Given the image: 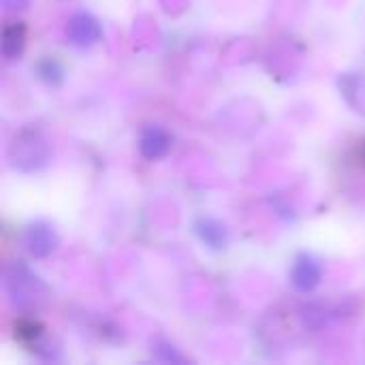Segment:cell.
Masks as SVG:
<instances>
[{
	"label": "cell",
	"instance_id": "9",
	"mask_svg": "<svg viewBox=\"0 0 365 365\" xmlns=\"http://www.w3.org/2000/svg\"><path fill=\"white\" fill-rule=\"evenodd\" d=\"M17 336L28 342H38L43 338V325L36 321H21L17 325Z\"/></svg>",
	"mask_w": 365,
	"mask_h": 365
},
{
	"label": "cell",
	"instance_id": "1",
	"mask_svg": "<svg viewBox=\"0 0 365 365\" xmlns=\"http://www.w3.org/2000/svg\"><path fill=\"white\" fill-rule=\"evenodd\" d=\"M9 158H11V165L19 171H38L49 160L47 139L36 128H24L11 141Z\"/></svg>",
	"mask_w": 365,
	"mask_h": 365
},
{
	"label": "cell",
	"instance_id": "3",
	"mask_svg": "<svg viewBox=\"0 0 365 365\" xmlns=\"http://www.w3.org/2000/svg\"><path fill=\"white\" fill-rule=\"evenodd\" d=\"M321 265L314 257L310 255H299L295 259V265H293V272H291V282L297 291L302 293H308L312 291L319 282H321Z\"/></svg>",
	"mask_w": 365,
	"mask_h": 365
},
{
	"label": "cell",
	"instance_id": "4",
	"mask_svg": "<svg viewBox=\"0 0 365 365\" xmlns=\"http://www.w3.org/2000/svg\"><path fill=\"white\" fill-rule=\"evenodd\" d=\"M139 150L148 160H158L171 150V135L160 126H145L139 139Z\"/></svg>",
	"mask_w": 365,
	"mask_h": 365
},
{
	"label": "cell",
	"instance_id": "7",
	"mask_svg": "<svg viewBox=\"0 0 365 365\" xmlns=\"http://www.w3.org/2000/svg\"><path fill=\"white\" fill-rule=\"evenodd\" d=\"M195 229L207 246H212V248H225L227 246V231L220 222H216L212 218H201L195 225Z\"/></svg>",
	"mask_w": 365,
	"mask_h": 365
},
{
	"label": "cell",
	"instance_id": "8",
	"mask_svg": "<svg viewBox=\"0 0 365 365\" xmlns=\"http://www.w3.org/2000/svg\"><path fill=\"white\" fill-rule=\"evenodd\" d=\"M38 75H41V79H45L47 83L56 86V83H60V79H62V68H60V64H58L56 60L47 58V60L38 62Z\"/></svg>",
	"mask_w": 365,
	"mask_h": 365
},
{
	"label": "cell",
	"instance_id": "2",
	"mask_svg": "<svg viewBox=\"0 0 365 365\" xmlns=\"http://www.w3.org/2000/svg\"><path fill=\"white\" fill-rule=\"evenodd\" d=\"M24 246L32 257L45 259L58 248V235H56L53 227H49L45 222H32L24 231Z\"/></svg>",
	"mask_w": 365,
	"mask_h": 365
},
{
	"label": "cell",
	"instance_id": "5",
	"mask_svg": "<svg viewBox=\"0 0 365 365\" xmlns=\"http://www.w3.org/2000/svg\"><path fill=\"white\" fill-rule=\"evenodd\" d=\"M68 36L75 45L86 47V45H92L101 38V26L92 15L77 13L68 21Z\"/></svg>",
	"mask_w": 365,
	"mask_h": 365
},
{
	"label": "cell",
	"instance_id": "6",
	"mask_svg": "<svg viewBox=\"0 0 365 365\" xmlns=\"http://www.w3.org/2000/svg\"><path fill=\"white\" fill-rule=\"evenodd\" d=\"M26 45V28L24 24H9L2 30V56L6 60H15L21 56Z\"/></svg>",
	"mask_w": 365,
	"mask_h": 365
}]
</instances>
